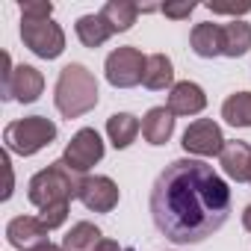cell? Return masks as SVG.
Returning a JSON list of instances; mask_svg holds the SVG:
<instances>
[{
	"label": "cell",
	"mask_w": 251,
	"mask_h": 251,
	"mask_svg": "<svg viewBox=\"0 0 251 251\" xmlns=\"http://www.w3.org/2000/svg\"><path fill=\"white\" fill-rule=\"evenodd\" d=\"M151 216L175 245L204 242L230 216V186L204 160H175L154 180Z\"/></svg>",
	"instance_id": "cell-1"
},
{
	"label": "cell",
	"mask_w": 251,
	"mask_h": 251,
	"mask_svg": "<svg viewBox=\"0 0 251 251\" xmlns=\"http://www.w3.org/2000/svg\"><path fill=\"white\" fill-rule=\"evenodd\" d=\"M53 103H56L59 115H65V118H80V115L92 112L98 106L95 74L80 62L65 65L56 77V86H53Z\"/></svg>",
	"instance_id": "cell-2"
},
{
	"label": "cell",
	"mask_w": 251,
	"mask_h": 251,
	"mask_svg": "<svg viewBox=\"0 0 251 251\" xmlns=\"http://www.w3.org/2000/svg\"><path fill=\"white\" fill-rule=\"evenodd\" d=\"M77 183L80 180H74V172L59 160V163H50L48 169H42V172H36L30 177L27 198L39 210L56 207V204H68L71 198H77Z\"/></svg>",
	"instance_id": "cell-3"
},
{
	"label": "cell",
	"mask_w": 251,
	"mask_h": 251,
	"mask_svg": "<svg viewBox=\"0 0 251 251\" xmlns=\"http://www.w3.org/2000/svg\"><path fill=\"white\" fill-rule=\"evenodd\" d=\"M53 139H56V124L45 115H27V118L9 121L3 127L6 151H12L18 157H33L42 148H48Z\"/></svg>",
	"instance_id": "cell-4"
},
{
	"label": "cell",
	"mask_w": 251,
	"mask_h": 251,
	"mask_svg": "<svg viewBox=\"0 0 251 251\" xmlns=\"http://www.w3.org/2000/svg\"><path fill=\"white\" fill-rule=\"evenodd\" d=\"M145 68H148V56H142L139 48H115L106 62V83L115 89H133L145 80Z\"/></svg>",
	"instance_id": "cell-5"
},
{
	"label": "cell",
	"mask_w": 251,
	"mask_h": 251,
	"mask_svg": "<svg viewBox=\"0 0 251 251\" xmlns=\"http://www.w3.org/2000/svg\"><path fill=\"white\" fill-rule=\"evenodd\" d=\"M21 42L39 59H56L65 50V33L56 21H27L21 18Z\"/></svg>",
	"instance_id": "cell-6"
},
{
	"label": "cell",
	"mask_w": 251,
	"mask_h": 251,
	"mask_svg": "<svg viewBox=\"0 0 251 251\" xmlns=\"http://www.w3.org/2000/svg\"><path fill=\"white\" fill-rule=\"evenodd\" d=\"M100 160H103V142H100V136H98L95 127L77 130L71 136V142L65 145V154H62V163L71 172H89Z\"/></svg>",
	"instance_id": "cell-7"
},
{
	"label": "cell",
	"mask_w": 251,
	"mask_h": 251,
	"mask_svg": "<svg viewBox=\"0 0 251 251\" xmlns=\"http://www.w3.org/2000/svg\"><path fill=\"white\" fill-rule=\"evenodd\" d=\"M77 201L92 213H112L118 207V186L106 175H89L77 183Z\"/></svg>",
	"instance_id": "cell-8"
},
{
	"label": "cell",
	"mask_w": 251,
	"mask_h": 251,
	"mask_svg": "<svg viewBox=\"0 0 251 251\" xmlns=\"http://www.w3.org/2000/svg\"><path fill=\"white\" fill-rule=\"evenodd\" d=\"M225 142L227 139L222 136V127L213 118H198L183 130V142L180 145H183L186 154H195V157H219Z\"/></svg>",
	"instance_id": "cell-9"
},
{
	"label": "cell",
	"mask_w": 251,
	"mask_h": 251,
	"mask_svg": "<svg viewBox=\"0 0 251 251\" xmlns=\"http://www.w3.org/2000/svg\"><path fill=\"white\" fill-rule=\"evenodd\" d=\"M42 92H45V74L33 65H15L9 83L0 86V98L18 103H33L42 98Z\"/></svg>",
	"instance_id": "cell-10"
},
{
	"label": "cell",
	"mask_w": 251,
	"mask_h": 251,
	"mask_svg": "<svg viewBox=\"0 0 251 251\" xmlns=\"http://www.w3.org/2000/svg\"><path fill=\"white\" fill-rule=\"evenodd\" d=\"M48 233H50V230L45 227V222H42L39 216H15V219L6 225V239H9V245L18 248V251H33V248L50 242Z\"/></svg>",
	"instance_id": "cell-11"
},
{
	"label": "cell",
	"mask_w": 251,
	"mask_h": 251,
	"mask_svg": "<svg viewBox=\"0 0 251 251\" xmlns=\"http://www.w3.org/2000/svg\"><path fill=\"white\" fill-rule=\"evenodd\" d=\"M204 106H207V95L198 83L180 80V83L172 86V92H169L172 115H198V112H204Z\"/></svg>",
	"instance_id": "cell-12"
},
{
	"label": "cell",
	"mask_w": 251,
	"mask_h": 251,
	"mask_svg": "<svg viewBox=\"0 0 251 251\" xmlns=\"http://www.w3.org/2000/svg\"><path fill=\"white\" fill-rule=\"evenodd\" d=\"M219 163H222V172L236 180V183H248V169H251V145L242 142V139H233V142H225L222 154H219Z\"/></svg>",
	"instance_id": "cell-13"
},
{
	"label": "cell",
	"mask_w": 251,
	"mask_h": 251,
	"mask_svg": "<svg viewBox=\"0 0 251 251\" xmlns=\"http://www.w3.org/2000/svg\"><path fill=\"white\" fill-rule=\"evenodd\" d=\"M175 133V115L169 106H151L142 118V136L148 145H166Z\"/></svg>",
	"instance_id": "cell-14"
},
{
	"label": "cell",
	"mask_w": 251,
	"mask_h": 251,
	"mask_svg": "<svg viewBox=\"0 0 251 251\" xmlns=\"http://www.w3.org/2000/svg\"><path fill=\"white\" fill-rule=\"evenodd\" d=\"M139 130H142V121L136 115H130V112H112L106 118V136H109V142L118 151L121 148H130L136 142Z\"/></svg>",
	"instance_id": "cell-15"
},
{
	"label": "cell",
	"mask_w": 251,
	"mask_h": 251,
	"mask_svg": "<svg viewBox=\"0 0 251 251\" xmlns=\"http://www.w3.org/2000/svg\"><path fill=\"white\" fill-rule=\"evenodd\" d=\"M189 45H192V53L201 56V59L222 56V24H213V21L195 24L192 36H189Z\"/></svg>",
	"instance_id": "cell-16"
},
{
	"label": "cell",
	"mask_w": 251,
	"mask_h": 251,
	"mask_svg": "<svg viewBox=\"0 0 251 251\" xmlns=\"http://www.w3.org/2000/svg\"><path fill=\"white\" fill-rule=\"evenodd\" d=\"M139 12H142V6L133 3V0H106L100 9V18L109 24L112 33H127L136 24Z\"/></svg>",
	"instance_id": "cell-17"
},
{
	"label": "cell",
	"mask_w": 251,
	"mask_h": 251,
	"mask_svg": "<svg viewBox=\"0 0 251 251\" xmlns=\"http://www.w3.org/2000/svg\"><path fill=\"white\" fill-rule=\"evenodd\" d=\"M248 50H251V24L239 18L222 24V56L236 59V56H245Z\"/></svg>",
	"instance_id": "cell-18"
},
{
	"label": "cell",
	"mask_w": 251,
	"mask_h": 251,
	"mask_svg": "<svg viewBox=\"0 0 251 251\" xmlns=\"http://www.w3.org/2000/svg\"><path fill=\"white\" fill-rule=\"evenodd\" d=\"M74 30H77V39H80V45L83 48H100L109 36H112V30H109V24L100 18V12L98 15H80L77 18V24H74Z\"/></svg>",
	"instance_id": "cell-19"
},
{
	"label": "cell",
	"mask_w": 251,
	"mask_h": 251,
	"mask_svg": "<svg viewBox=\"0 0 251 251\" xmlns=\"http://www.w3.org/2000/svg\"><path fill=\"white\" fill-rule=\"evenodd\" d=\"M103 242V233L92 225V222H77L65 239H62V251H98Z\"/></svg>",
	"instance_id": "cell-20"
},
{
	"label": "cell",
	"mask_w": 251,
	"mask_h": 251,
	"mask_svg": "<svg viewBox=\"0 0 251 251\" xmlns=\"http://www.w3.org/2000/svg\"><path fill=\"white\" fill-rule=\"evenodd\" d=\"M145 89L151 92H160L166 86H175V65L166 53H151L148 56V68H145V80H142Z\"/></svg>",
	"instance_id": "cell-21"
},
{
	"label": "cell",
	"mask_w": 251,
	"mask_h": 251,
	"mask_svg": "<svg viewBox=\"0 0 251 251\" xmlns=\"http://www.w3.org/2000/svg\"><path fill=\"white\" fill-rule=\"evenodd\" d=\"M222 118L230 127H251V92H236L222 103Z\"/></svg>",
	"instance_id": "cell-22"
},
{
	"label": "cell",
	"mask_w": 251,
	"mask_h": 251,
	"mask_svg": "<svg viewBox=\"0 0 251 251\" xmlns=\"http://www.w3.org/2000/svg\"><path fill=\"white\" fill-rule=\"evenodd\" d=\"M50 15H53L50 0H27V3H21V18L27 21H48Z\"/></svg>",
	"instance_id": "cell-23"
},
{
	"label": "cell",
	"mask_w": 251,
	"mask_h": 251,
	"mask_svg": "<svg viewBox=\"0 0 251 251\" xmlns=\"http://www.w3.org/2000/svg\"><path fill=\"white\" fill-rule=\"evenodd\" d=\"M39 219L45 222V227H48V230H56V227H62V225H65V219H68V204H56V207L39 210Z\"/></svg>",
	"instance_id": "cell-24"
},
{
	"label": "cell",
	"mask_w": 251,
	"mask_h": 251,
	"mask_svg": "<svg viewBox=\"0 0 251 251\" xmlns=\"http://www.w3.org/2000/svg\"><path fill=\"white\" fill-rule=\"evenodd\" d=\"M160 12H163L166 18L183 21V18H189V15L195 12V3H192V0H183V3H166V6H160Z\"/></svg>",
	"instance_id": "cell-25"
},
{
	"label": "cell",
	"mask_w": 251,
	"mask_h": 251,
	"mask_svg": "<svg viewBox=\"0 0 251 251\" xmlns=\"http://www.w3.org/2000/svg\"><path fill=\"white\" fill-rule=\"evenodd\" d=\"M0 163H3V169H6V189H3V201H9V198H12V186H15V177H12V163H9V151H3Z\"/></svg>",
	"instance_id": "cell-26"
},
{
	"label": "cell",
	"mask_w": 251,
	"mask_h": 251,
	"mask_svg": "<svg viewBox=\"0 0 251 251\" xmlns=\"http://www.w3.org/2000/svg\"><path fill=\"white\" fill-rule=\"evenodd\" d=\"M207 9H210L213 15H248V12H251V3H242V6H236V9H233V6H207Z\"/></svg>",
	"instance_id": "cell-27"
},
{
	"label": "cell",
	"mask_w": 251,
	"mask_h": 251,
	"mask_svg": "<svg viewBox=\"0 0 251 251\" xmlns=\"http://www.w3.org/2000/svg\"><path fill=\"white\" fill-rule=\"evenodd\" d=\"M242 227H245V230L251 233V204H248V207L242 210Z\"/></svg>",
	"instance_id": "cell-28"
},
{
	"label": "cell",
	"mask_w": 251,
	"mask_h": 251,
	"mask_svg": "<svg viewBox=\"0 0 251 251\" xmlns=\"http://www.w3.org/2000/svg\"><path fill=\"white\" fill-rule=\"evenodd\" d=\"M98 251H121V248H118V242H115V239H103Z\"/></svg>",
	"instance_id": "cell-29"
},
{
	"label": "cell",
	"mask_w": 251,
	"mask_h": 251,
	"mask_svg": "<svg viewBox=\"0 0 251 251\" xmlns=\"http://www.w3.org/2000/svg\"><path fill=\"white\" fill-rule=\"evenodd\" d=\"M33 251H62V248L53 245V242H45V245H39V248H33Z\"/></svg>",
	"instance_id": "cell-30"
},
{
	"label": "cell",
	"mask_w": 251,
	"mask_h": 251,
	"mask_svg": "<svg viewBox=\"0 0 251 251\" xmlns=\"http://www.w3.org/2000/svg\"><path fill=\"white\" fill-rule=\"evenodd\" d=\"M248 183H251V169H248Z\"/></svg>",
	"instance_id": "cell-31"
}]
</instances>
